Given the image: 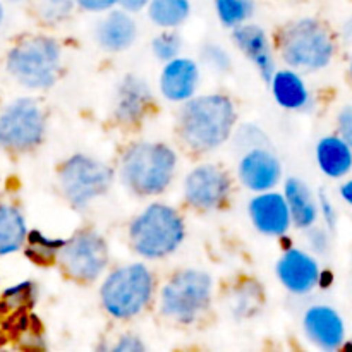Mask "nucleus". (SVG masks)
<instances>
[{
    "label": "nucleus",
    "mask_w": 352,
    "mask_h": 352,
    "mask_svg": "<svg viewBox=\"0 0 352 352\" xmlns=\"http://www.w3.org/2000/svg\"><path fill=\"white\" fill-rule=\"evenodd\" d=\"M12 2H19V0H12Z\"/></svg>",
    "instance_id": "79ce46f5"
},
{
    "label": "nucleus",
    "mask_w": 352,
    "mask_h": 352,
    "mask_svg": "<svg viewBox=\"0 0 352 352\" xmlns=\"http://www.w3.org/2000/svg\"><path fill=\"white\" fill-rule=\"evenodd\" d=\"M65 244V241H52L47 237L41 236L40 232L33 230L30 234V251H28V256L31 260L38 261V263H52L55 258V253L60 250Z\"/></svg>",
    "instance_id": "a878e982"
},
{
    "label": "nucleus",
    "mask_w": 352,
    "mask_h": 352,
    "mask_svg": "<svg viewBox=\"0 0 352 352\" xmlns=\"http://www.w3.org/2000/svg\"><path fill=\"white\" fill-rule=\"evenodd\" d=\"M2 16H3V10H2V6H0V21H2Z\"/></svg>",
    "instance_id": "ea45409f"
},
{
    "label": "nucleus",
    "mask_w": 352,
    "mask_h": 352,
    "mask_svg": "<svg viewBox=\"0 0 352 352\" xmlns=\"http://www.w3.org/2000/svg\"><path fill=\"white\" fill-rule=\"evenodd\" d=\"M285 199L296 226L311 227L315 223L318 217V206L305 182L294 177L289 179L285 184Z\"/></svg>",
    "instance_id": "412c9836"
},
{
    "label": "nucleus",
    "mask_w": 352,
    "mask_h": 352,
    "mask_svg": "<svg viewBox=\"0 0 352 352\" xmlns=\"http://www.w3.org/2000/svg\"><path fill=\"white\" fill-rule=\"evenodd\" d=\"M239 175L243 184L251 191H268L280 179V164L272 151L258 146L243 157Z\"/></svg>",
    "instance_id": "4468645a"
},
{
    "label": "nucleus",
    "mask_w": 352,
    "mask_h": 352,
    "mask_svg": "<svg viewBox=\"0 0 352 352\" xmlns=\"http://www.w3.org/2000/svg\"><path fill=\"white\" fill-rule=\"evenodd\" d=\"M320 210L323 213V219H325L327 226H329L330 230H333L337 227V212L333 208V205L330 203L329 196L323 191H320Z\"/></svg>",
    "instance_id": "2f4dec72"
},
{
    "label": "nucleus",
    "mask_w": 352,
    "mask_h": 352,
    "mask_svg": "<svg viewBox=\"0 0 352 352\" xmlns=\"http://www.w3.org/2000/svg\"><path fill=\"white\" fill-rule=\"evenodd\" d=\"M136 23L126 10H112L96 31L100 45L110 52L126 50L136 40Z\"/></svg>",
    "instance_id": "6ab92c4d"
},
{
    "label": "nucleus",
    "mask_w": 352,
    "mask_h": 352,
    "mask_svg": "<svg viewBox=\"0 0 352 352\" xmlns=\"http://www.w3.org/2000/svg\"><path fill=\"white\" fill-rule=\"evenodd\" d=\"M212 298V278L201 270L175 274L162 291V313L177 322L189 323L208 306Z\"/></svg>",
    "instance_id": "0eeeda50"
},
{
    "label": "nucleus",
    "mask_w": 352,
    "mask_h": 352,
    "mask_svg": "<svg viewBox=\"0 0 352 352\" xmlns=\"http://www.w3.org/2000/svg\"><path fill=\"white\" fill-rule=\"evenodd\" d=\"M277 274L289 291L305 294L318 285L322 272L315 258L301 250H289L278 261Z\"/></svg>",
    "instance_id": "ddd939ff"
},
{
    "label": "nucleus",
    "mask_w": 352,
    "mask_h": 352,
    "mask_svg": "<svg viewBox=\"0 0 352 352\" xmlns=\"http://www.w3.org/2000/svg\"><path fill=\"white\" fill-rule=\"evenodd\" d=\"M60 261L65 274L76 280L93 282L103 274L109 263L105 241L91 230L76 234L60 248Z\"/></svg>",
    "instance_id": "1a4fd4ad"
},
{
    "label": "nucleus",
    "mask_w": 352,
    "mask_h": 352,
    "mask_svg": "<svg viewBox=\"0 0 352 352\" xmlns=\"http://www.w3.org/2000/svg\"><path fill=\"white\" fill-rule=\"evenodd\" d=\"M278 48L289 65L302 71L327 67L336 52L330 31L311 17L284 26L278 34Z\"/></svg>",
    "instance_id": "f03ea898"
},
{
    "label": "nucleus",
    "mask_w": 352,
    "mask_h": 352,
    "mask_svg": "<svg viewBox=\"0 0 352 352\" xmlns=\"http://www.w3.org/2000/svg\"><path fill=\"white\" fill-rule=\"evenodd\" d=\"M316 160L325 175L344 177L352 168V146L342 136H327L318 143Z\"/></svg>",
    "instance_id": "aec40b11"
},
{
    "label": "nucleus",
    "mask_w": 352,
    "mask_h": 352,
    "mask_svg": "<svg viewBox=\"0 0 352 352\" xmlns=\"http://www.w3.org/2000/svg\"><path fill=\"white\" fill-rule=\"evenodd\" d=\"M177 157L160 143H140L127 150L122 160V179L129 189L143 196L164 191L172 181Z\"/></svg>",
    "instance_id": "7ed1b4c3"
},
{
    "label": "nucleus",
    "mask_w": 352,
    "mask_h": 352,
    "mask_svg": "<svg viewBox=\"0 0 352 352\" xmlns=\"http://www.w3.org/2000/svg\"><path fill=\"white\" fill-rule=\"evenodd\" d=\"M113 351L116 352H136V351H144V346L140 342V339L138 337H122V339L119 340V344H117L116 347H113Z\"/></svg>",
    "instance_id": "f704fd0d"
},
{
    "label": "nucleus",
    "mask_w": 352,
    "mask_h": 352,
    "mask_svg": "<svg viewBox=\"0 0 352 352\" xmlns=\"http://www.w3.org/2000/svg\"><path fill=\"white\" fill-rule=\"evenodd\" d=\"M217 14L229 28H237L250 19L254 10L253 0H217Z\"/></svg>",
    "instance_id": "393cba45"
},
{
    "label": "nucleus",
    "mask_w": 352,
    "mask_h": 352,
    "mask_svg": "<svg viewBox=\"0 0 352 352\" xmlns=\"http://www.w3.org/2000/svg\"><path fill=\"white\" fill-rule=\"evenodd\" d=\"M230 191V179L215 165H199L186 177L184 192L189 205L199 210L219 208Z\"/></svg>",
    "instance_id": "9b49d317"
},
{
    "label": "nucleus",
    "mask_w": 352,
    "mask_h": 352,
    "mask_svg": "<svg viewBox=\"0 0 352 352\" xmlns=\"http://www.w3.org/2000/svg\"><path fill=\"white\" fill-rule=\"evenodd\" d=\"M272 89L278 105L289 110H298L308 103V89L296 72L278 71L272 79Z\"/></svg>",
    "instance_id": "4be33fe9"
},
{
    "label": "nucleus",
    "mask_w": 352,
    "mask_h": 352,
    "mask_svg": "<svg viewBox=\"0 0 352 352\" xmlns=\"http://www.w3.org/2000/svg\"><path fill=\"white\" fill-rule=\"evenodd\" d=\"M151 102H153V96L146 82L138 76H126L117 89V119L127 124L138 122L150 109Z\"/></svg>",
    "instance_id": "f3484780"
},
{
    "label": "nucleus",
    "mask_w": 352,
    "mask_h": 352,
    "mask_svg": "<svg viewBox=\"0 0 352 352\" xmlns=\"http://www.w3.org/2000/svg\"><path fill=\"white\" fill-rule=\"evenodd\" d=\"M45 119L36 102L21 98L14 102L0 117V146L26 150L41 141Z\"/></svg>",
    "instance_id": "9d476101"
},
{
    "label": "nucleus",
    "mask_w": 352,
    "mask_h": 352,
    "mask_svg": "<svg viewBox=\"0 0 352 352\" xmlns=\"http://www.w3.org/2000/svg\"><path fill=\"white\" fill-rule=\"evenodd\" d=\"M153 292V277L144 265L134 263L113 272L102 285V302L116 318L141 313Z\"/></svg>",
    "instance_id": "39448f33"
},
{
    "label": "nucleus",
    "mask_w": 352,
    "mask_h": 352,
    "mask_svg": "<svg viewBox=\"0 0 352 352\" xmlns=\"http://www.w3.org/2000/svg\"><path fill=\"white\" fill-rule=\"evenodd\" d=\"M349 76H351V81H352V55H351V60H349Z\"/></svg>",
    "instance_id": "58836bf2"
},
{
    "label": "nucleus",
    "mask_w": 352,
    "mask_h": 352,
    "mask_svg": "<svg viewBox=\"0 0 352 352\" xmlns=\"http://www.w3.org/2000/svg\"><path fill=\"white\" fill-rule=\"evenodd\" d=\"M60 65V47L47 36H34L17 45L7 58L10 74L30 88H48Z\"/></svg>",
    "instance_id": "423d86ee"
},
{
    "label": "nucleus",
    "mask_w": 352,
    "mask_h": 352,
    "mask_svg": "<svg viewBox=\"0 0 352 352\" xmlns=\"http://www.w3.org/2000/svg\"><path fill=\"white\" fill-rule=\"evenodd\" d=\"M342 40L346 43H352V16L344 23L342 26Z\"/></svg>",
    "instance_id": "4c0bfd02"
},
{
    "label": "nucleus",
    "mask_w": 352,
    "mask_h": 352,
    "mask_svg": "<svg viewBox=\"0 0 352 352\" xmlns=\"http://www.w3.org/2000/svg\"><path fill=\"white\" fill-rule=\"evenodd\" d=\"M119 3L129 12H138V10L144 9L150 3V0H119Z\"/></svg>",
    "instance_id": "c9c22d12"
},
{
    "label": "nucleus",
    "mask_w": 352,
    "mask_h": 352,
    "mask_svg": "<svg viewBox=\"0 0 352 352\" xmlns=\"http://www.w3.org/2000/svg\"><path fill=\"white\" fill-rule=\"evenodd\" d=\"M236 109L223 95L192 98L182 107L179 129L184 143L195 151H208L220 146L232 133Z\"/></svg>",
    "instance_id": "f257e3e1"
},
{
    "label": "nucleus",
    "mask_w": 352,
    "mask_h": 352,
    "mask_svg": "<svg viewBox=\"0 0 352 352\" xmlns=\"http://www.w3.org/2000/svg\"><path fill=\"white\" fill-rule=\"evenodd\" d=\"M198 67L189 58H172L160 76V89L172 102L189 100L198 85Z\"/></svg>",
    "instance_id": "a211bd4d"
},
{
    "label": "nucleus",
    "mask_w": 352,
    "mask_h": 352,
    "mask_svg": "<svg viewBox=\"0 0 352 352\" xmlns=\"http://www.w3.org/2000/svg\"><path fill=\"white\" fill-rule=\"evenodd\" d=\"M309 244H311L313 251L323 253V251L329 248V236H327L325 230L313 229L311 232H309Z\"/></svg>",
    "instance_id": "72a5a7b5"
},
{
    "label": "nucleus",
    "mask_w": 352,
    "mask_h": 352,
    "mask_svg": "<svg viewBox=\"0 0 352 352\" xmlns=\"http://www.w3.org/2000/svg\"><path fill=\"white\" fill-rule=\"evenodd\" d=\"M339 133L344 140L352 146V105L344 107L339 113Z\"/></svg>",
    "instance_id": "7c9ffc66"
},
{
    "label": "nucleus",
    "mask_w": 352,
    "mask_h": 352,
    "mask_svg": "<svg viewBox=\"0 0 352 352\" xmlns=\"http://www.w3.org/2000/svg\"><path fill=\"white\" fill-rule=\"evenodd\" d=\"M250 215L254 227L268 236H282L291 226V210L287 199L277 192L256 196L250 205Z\"/></svg>",
    "instance_id": "2eb2a0df"
},
{
    "label": "nucleus",
    "mask_w": 352,
    "mask_h": 352,
    "mask_svg": "<svg viewBox=\"0 0 352 352\" xmlns=\"http://www.w3.org/2000/svg\"><path fill=\"white\" fill-rule=\"evenodd\" d=\"M26 237V223L16 208L0 206V254L12 253Z\"/></svg>",
    "instance_id": "5701e85b"
},
{
    "label": "nucleus",
    "mask_w": 352,
    "mask_h": 352,
    "mask_svg": "<svg viewBox=\"0 0 352 352\" xmlns=\"http://www.w3.org/2000/svg\"><path fill=\"white\" fill-rule=\"evenodd\" d=\"M340 196L344 198V201L349 203V205L352 206V179L351 181L344 182L342 188H340Z\"/></svg>",
    "instance_id": "e433bc0d"
},
{
    "label": "nucleus",
    "mask_w": 352,
    "mask_h": 352,
    "mask_svg": "<svg viewBox=\"0 0 352 352\" xmlns=\"http://www.w3.org/2000/svg\"><path fill=\"white\" fill-rule=\"evenodd\" d=\"M305 330L309 339L323 351H337L346 342V325L330 306H313L306 311Z\"/></svg>",
    "instance_id": "f8f14e48"
},
{
    "label": "nucleus",
    "mask_w": 352,
    "mask_h": 352,
    "mask_svg": "<svg viewBox=\"0 0 352 352\" xmlns=\"http://www.w3.org/2000/svg\"><path fill=\"white\" fill-rule=\"evenodd\" d=\"M351 347H352V337H351Z\"/></svg>",
    "instance_id": "a19ab883"
},
{
    "label": "nucleus",
    "mask_w": 352,
    "mask_h": 352,
    "mask_svg": "<svg viewBox=\"0 0 352 352\" xmlns=\"http://www.w3.org/2000/svg\"><path fill=\"white\" fill-rule=\"evenodd\" d=\"M179 50H181V38L172 31L158 34L153 40V52L160 60H172L177 57Z\"/></svg>",
    "instance_id": "bb28decb"
},
{
    "label": "nucleus",
    "mask_w": 352,
    "mask_h": 352,
    "mask_svg": "<svg viewBox=\"0 0 352 352\" xmlns=\"http://www.w3.org/2000/svg\"><path fill=\"white\" fill-rule=\"evenodd\" d=\"M43 16L47 19L57 21L69 16L72 10V0H43Z\"/></svg>",
    "instance_id": "c756f323"
},
{
    "label": "nucleus",
    "mask_w": 352,
    "mask_h": 352,
    "mask_svg": "<svg viewBox=\"0 0 352 352\" xmlns=\"http://www.w3.org/2000/svg\"><path fill=\"white\" fill-rule=\"evenodd\" d=\"M234 41L241 48V52L253 60V64L260 71L261 78L265 81H272L275 76L274 54H272L265 31L256 24H241L234 30Z\"/></svg>",
    "instance_id": "dca6fc26"
},
{
    "label": "nucleus",
    "mask_w": 352,
    "mask_h": 352,
    "mask_svg": "<svg viewBox=\"0 0 352 352\" xmlns=\"http://www.w3.org/2000/svg\"><path fill=\"white\" fill-rule=\"evenodd\" d=\"M129 236L141 256L164 258L177 250L184 239V222L174 208L155 203L134 220Z\"/></svg>",
    "instance_id": "20e7f679"
},
{
    "label": "nucleus",
    "mask_w": 352,
    "mask_h": 352,
    "mask_svg": "<svg viewBox=\"0 0 352 352\" xmlns=\"http://www.w3.org/2000/svg\"><path fill=\"white\" fill-rule=\"evenodd\" d=\"M74 2L88 12H102L112 9L116 3H119V0H74Z\"/></svg>",
    "instance_id": "473e14b6"
},
{
    "label": "nucleus",
    "mask_w": 352,
    "mask_h": 352,
    "mask_svg": "<svg viewBox=\"0 0 352 352\" xmlns=\"http://www.w3.org/2000/svg\"><path fill=\"white\" fill-rule=\"evenodd\" d=\"M3 305H6V308L14 309V311H21V309L33 305V287H31L30 282H24L17 287L9 289L3 294Z\"/></svg>",
    "instance_id": "cd10ccee"
},
{
    "label": "nucleus",
    "mask_w": 352,
    "mask_h": 352,
    "mask_svg": "<svg viewBox=\"0 0 352 352\" xmlns=\"http://www.w3.org/2000/svg\"><path fill=\"white\" fill-rule=\"evenodd\" d=\"M191 12L189 0H150L148 16L157 26L175 28L184 23Z\"/></svg>",
    "instance_id": "b1692460"
},
{
    "label": "nucleus",
    "mask_w": 352,
    "mask_h": 352,
    "mask_svg": "<svg viewBox=\"0 0 352 352\" xmlns=\"http://www.w3.org/2000/svg\"><path fill=\"white\" fill-rule=\"evenodd\" d=\"M112 177L109 165L85 155L69 158L60 170L64 195L74 206H86L91 199L109 191Z\"/></svg>",
    "instance_id": "6e6552de"
},
{
    "label": "nucleus",
    "mask_w": 352,
    "mask_h": 352,
    "mask_svg": "<svg viewBox=\"0 0 352 352\" xmlns=\"http://www.w3.org/2000/svg\"><path fill=\"white\" fill-rule=\"evenodd\" d=\"M203 60L210 67L217 69V71H227L230 67L229 54L222 47H217V45H206L203 48Z\"/></svg>",
    "instance_id": "c85d7f7f"
}]
</instances>
